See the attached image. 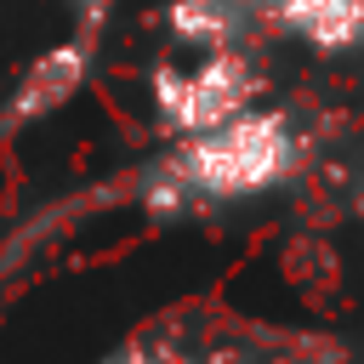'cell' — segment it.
<instances>
[{"mask_svg":"<svg viewBox=\"0 0 364 364\" xmlns=\"http://www.w3.org/2000/svg\"><path fill=\"white\" fill-rule=\"evenodd\" d=\"M313 154V131L290 108H245L210 131L171 136L165 154L119 176V199L136 205L142 216H216L256 205L267 193H284Z\"/></svg>","mask_w":364,"mask_h":364,"instance_id":"1","label":"cell"},{"mask_svg":"<svg viewBox=\"0 0 364 364\" xmlns=\"http://www.w3.org/2000/svg\"><path fill=\"white\" fill-rule=\"evenodd\" d=\"M267 91V74L250 46H216V51H176L171 63L154 68L148 102L165 136L210 131L245 108H256Z\"/></svg>","mask_w":364,"mask_h":364,"instance_id":"2","label":"cell"},{"mask_svg":"<svg viewBox=\"0 0 364 364\" xmlns=\"http://www.w3.org/2000/svg\"><path fill=\"white\" fill-rule=\"evenodd\" d=\"M91 68H97V40H91V28H74V34L51 40V46L34 51V57L23 63V74L6 85V114H0V125H6V131H28V125L63 114V108L85 91Z\"/></svg>","mask_w":364,"mask_h":364,"instance_id":"3","label":"cell"},{"mask_svg":"<svg viewBox=\"0 0 364 364\" xmlns=\"http://www.w3.org/2000/svg\"><path fill=\"white\" fill-rule=\"evenodd\" d=\"M256 28L296 40L318 57L364 51V0H250Z\"/></svg>","mask_w":364,"mask_h":364,"instance_id":"4","label":"cell"},{"mask_svg":"<svg viewBox=\"0 0 364 364\" xmlns=\"http://www.w3.org/2000/svg\"><path fill=\"white\" fill-rule=\"evenodd\" d=\"M97 364H256L245 353H228V347H210V341H176V336H148V341H131Z\"/></svg>","mask_w":364,"mask_h":364,"instance_id":"5","label":"cell"},{"mask_svg":"<svg viewBox=\"0 0 364 364\" xmlns=\"http://www.w3.org/2000/svg\"><path fill=\"white\" fill-rule=\"evenodd\" d=\"M80 6V17H91V11H102V6H114V0H74Z\"/></svg>","mask_w":364,"mask_h":364,"instance_id":"6","label":"cell"}]
</instances>
